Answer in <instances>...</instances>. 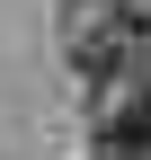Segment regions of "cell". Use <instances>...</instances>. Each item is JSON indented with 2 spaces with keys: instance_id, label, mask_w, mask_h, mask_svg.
Returning <instances> with one entry per match:
<instances>
[{
  "instance_id": "3957f363",
  "label": "cell",
  "mask_w": 151,
  "mask_h": 160,
  "mask_svg": "<svg viewBox=\"0 0 151 160\" xmlns=\"http://www.w3.org/2000/svg\"><path fill=\"white\" fill-rule=\"evenodd\" d=\"M142 71H151V27H142Z\"/></svg>"
},
{
  "instance_id": "7a4b0ae2",
  "label": "cell",
  "mask_w": 151,
  "mask_h": 160,
  "mask_svg": "<svg viewBox=\"0 0 151 160\" xmlns=\"http://www.w3.org/2000/svg\"><path fill=\"white\" fill-rule=\"evenodd\" d=\"M89 160H151V80L142 89H107L98 125H89Z\"/></svg>"
},
{
  "instance_id": "6da1fadb",
  "label": "cell",
  "mask_w": 151,
  "mask_h": 160,
  "mask_svg": "<svg viewBox=\"0 0 151 160\" xmlns=\"http://www.w3.org/2000/svg\"><path fill=\"white\" fill-rule=\"evenodd\" d=\"M142 27H151V18L134 9V0H62V62H71V80L107 98L124 71H134Z\"/></svg>"
}]
</instances>
